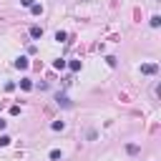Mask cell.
<instances>
[{"label":"cell","mask_w":161,"mask_h":161,"mask_svg":"<svg viewBox=\"0 0 161 161\" xmlns=\"http://www.w3.org/2000/svg\"><path fill=\"white\" fill-rule=\"evenodd\" d=\"M156 70H158L156 63H143V65H141V73H146V75H153Z\"/></svg>","instance_id":"1"},{"label":"cell","mask_w":161,"mask_h":161,"mask_svg":"<svg viewBox=\"0 0 161 161\" xmlns=\"http://www.w3.org/2000/svg\"><path fill=\"white\" fill-rule=\"evenodd\" d=\"M55 101H58V106H63V108H70V106H73V103H70V98H68L65 93H58V96H55Z\"/></svg>","instance_id":"2"},{"label":"cell","mask_w":161,"mask_h":161,"mask_svg":"<svg viewBox=\"0 0 161 161\" xmlns=\"http://www.w3.org/2000/svg\"><path fill=\"white\" fill-rule=\"evenodd\" d=\"M28 65H30V63H28V58H25V55H20V58H15V68H18V70H25Z\"/></svg>","instance_id":"3"},{"label":"cell","mask_w":161,"mask_h":161,"mask_svg":"<svg viewBox=\"0 0 161 161\" xmlns=\"http://www.w3.org/2000/svg\"><path fill=\"white\" fill-rule=\"evenodd\" d=\"M30 38H43V28L40 25H33L30 28Z\"/></svg>","instance_id":"4"},{"label":"cell","mask_w":161,"mask_h":161,"mask_svg":"<svg viewBox=\"0 0 161 161\" xmlns=\"http://www.w3.org/2000/svg\"><path fill=\"white\" fill-rule=\"evenodd\" d=\"M20 88H23V91H30V88H33L30 78H20Z\"/></svg>","instance_id":"5"},{"label":"cell","mask_w":161,"mask_h":161,"mask_svg":"<svg viewBox=\"0 0 161 161\" xmlns=\"http://www.w3.org/2000/svg\"><path fill=\"white\" fill-rule=\"evenodd\" d=\"M30 13H33V15H40V13H43V5L33 3V5H30Z\"/></svg>","instance_id":"6"},{"label":"cell","mask_w":161,"mask_h":161,"mask_svg":"<svg viewBox=\"0 0 161 161\" xmlns=\"http://www.w3.org/2000/svg\"><path fill=\"white\" fill-rule=\"evenodd\" d=\"M50 128H53V131H63V121H53Z\"/></svg>","instance_id":"7"},{"label":"cell","mask_w":161,"mask_h":161,"mask_svg":"<svg viewBox=\"0 0 161 161\" xmlns=\"http://www.w3.org/2000/svg\"><path fill=\"white\" fill-rule=\"evenodd\" d=\"M126 151H128V153H138V146H136V143H128Z\"/></svg>","instance_id":"8"},{"label":"cell","mask_w":161,"mask_h":161,"mask_svg":"<svg viewBox=\"0 0 161 161\" xmlns=\"http://www.w3.org/2000/svg\"><path fill=\"white\" fill-rule=\"evenodd\" d=\"M53 65H55V68H58V70H60V68H65V60H63V58H58V60H55V63H53Z\"/></svg>","instance_id":"9"},{"label":"cell","mask_w":161,"mask_h":161,"mask_svg":"<svg viewBox=\"0 0 161 161\" xmlns=\"http://www.w3.org/2000/svg\"><path fill=\"white\" fill-rule=\"evenodd\" d=\"M70 70H80V60H70Z\"/></svg>","instance_id":"10"},{"label":"cell","mask_w":161,"mask_h":161,"mask_svg":"<svg viewBox=\"0 0 161 161\" xmlns=\"http://www.w3.org/2000/svg\"><path fill=\"white\" fill-rule=\"evenodd\" d=\"M50 158H53V161H58V158H60V151H58V148H53V151H50Z\"/></svg>","instance_id":"11"},{"label":"cell","mask_w":161,"mask_h":161,"mask_svg":"<svg viewBox=\"0 0 161 161\" xmlns=\"http://www.w3.org/2000/svg\"><path fill=\"white\" fill-rule=\"evenodd\" d=\"M158 23H161V18H158V15H153V18H151V25H153V28H158Z\"/></svg>","instance_id":"12"},{"label":"cell","mask_w":161,"mask_h":161,"mask_svg":"<svg viewBox=\"0 0 161 161\" xmlns=\"http://www.w3.org/2000/svg\"><path fill=\"white\" fill-rule=\"evenodd\" d=\"M10 143V136H0V146H8Z\"/></svg>","instance_id":"13"},{"label":"cell","mask_w":161,"mask_h":161,"mask_svg":"<svg viewBox=\"0 0 161 161\" xmlns=\"http://www.w3.org/2000/svg\"><path fill=\"white\" fill-rule=\"evenodd\" d=\"M20 5H25V8H30V5H33V0H20Z\"/></svg>","instance_id":"14"},{"label":"cell","mask_w":161,"mask_h":161,"mask_svg":"<svg viewBox=\"0 0 161 161\" xmlns=\"http://www.w3.org/2000/svg\"><path fill=\"white\" fill-rule=\"evenodd\" d=\"M3 128H5V121H3V118H0V131H3Z\"/></svg>","instance_id":"15"}]
</instances>
